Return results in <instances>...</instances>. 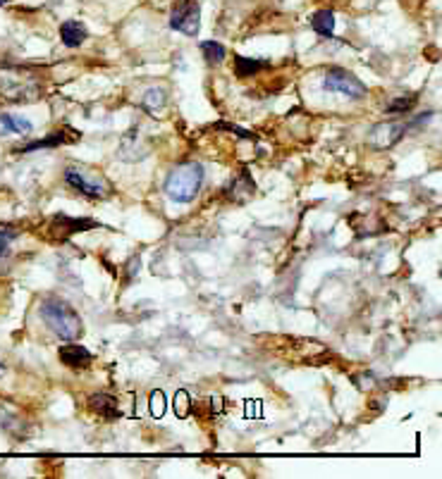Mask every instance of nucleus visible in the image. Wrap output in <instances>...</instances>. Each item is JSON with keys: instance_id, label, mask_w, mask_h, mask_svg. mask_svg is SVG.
<instances>
[{"instance_id": "obj_1", "label": "nucleus", "mask_w": 442, "mask_h": 479, "mask_svg": "<svg viewBox=\"0 0 442 479\" xmlns=\"http://www.w3.org/2000/svg\"><path fill=\"white\" fill-rule=\"evenodd\" d=\"M41 320L63 341H77L84 334V325H81L77 310L60 298H48L41 303Z\"/></svg>"}, {"instance_id": "obj_2", "label": "nucleus", "mask_w": 442, "mask_h": 479, "mask_svg": "<svg viewBox=\"0 0 442 479\" xmlns=\"http://www.w3.org/2000/svg\"><path fill=\"white\" fill-rule=\"evenodd\" d=\"M43 93V84L22 67H0V95L12 102H34Z\"/></svg>"}, {"instance_id": "obj_3", "label": "nucleus", "mask_w": 442, "mask_h": 479, "mask_svg": "<svg viewBox=\"0 0 442 479\" xmlns=\"http://www.w3.org/2000/svg\"><path fill=\"white\" fill-rule=\"evenodd\" d=\"M203 186V167L196 162L175 167L165 179V194L175 203H192Z\"/></svg>"}, {"instance_id": "obj_4", "label": "nucleus", "mask_w": 442, "mask_h": 479, "mask_svg": "<svg viewBox=\"0 0 442 479\" xmlns=\"http://www.w3.org/2000/svg\"><path fill=\"white\" fill-rule=\"evenodd\" d=\"M65 181L70 184L74 191L84 194L88 198H108L113 194L110 181L103 174L93 172L88 167H67L65 169Z\"/></svg>"}, {"instance_id": "obj_5", "label": "nucleus", "mask_w": 442, "mask_h": 479, "mask_svg": "<svg viewBox=\"0 0 442 479\" xmlns=\"http://www.w3.org/2000/svg\"><path fill=\"white\" fill-rule=\"evenodd\" d=\"M170 26L185 36H199L201 29V8L196 0H180L170 12Z\"/></svg>"}, {"instance_id": "obj_6", "label": "nucleus", "mask_w": 442, "mask_h": 479, "mask_svg": "<svg viewBox=\"0 0 442 479\" xmlns=\"http://www.w3.org/2000/svg\"><path fill=\"white\" fill-rule=\"evenodd\" d=\"M323 88H325V91H332V93L344 95V98H354V100H359V98H364V95H366L364 81L354 77L351 72L339 70V67H335V70H328V72H325Z\"/></svg>"}, {"instance_id": "obj_7", "label": "nucleus", "mask_w": 442, "mask_h": 479, "mask_svg": "<svg viewBox=\"0 0 442 479\" xmlns=\"http://www.w3.org/2000/svg\"><path fill=\"white\" fill-rule=\"evenodd\" d=\"M148 153H151V141H148V136L141 132L139 127H132L120 139V146H118V157H120V160L139 162V160H144Z\"/></svg>"}, {"instance_id": "obj_8", "label": "nucleus", "mask_w": 442, "mask_h": 479, "mask_svg": "<svg viewBox=\"0 0 442 479\" xmlns=\"http://www.w3.org/2000/svg\"><path fill=\"white\" fill-rule=\"evenodd\" d=\"M406 134V125H399V122H383V125H376L369 136V146L376 150H387L392 148L394 143L402 141V136Z\"/></svg>"}, {"instance_id": "obj_9", "label": "nucleus", "mask_w": 442, "mask_h": 479, "mask_svg": "<svg viewBox=\"0 0 442 479\" xmlns=\"http://www.w3.org/2000/svg\"><path fill=\"white\" fill-rule=\"evenodd\" d=\"M225 194H227V198L232 203L244 205V203H249L251 196L256 194V181L251 179V174L247 172V169H242V172L237 174L232 181H230V186H227Z\"/></svg>"}, {"instance_id": "obj_10", "label": "nucleus", "mask_w": 442, "mask_h": 479, "mask_svg": "<svg viewBox=\"0 0 442 479\" xmlns=\"http://www.w3.org/2000/svg\"><path fill=\"white\" fill-rule=\"evenodd\" d=\"M58 358H60V362H63V365H67V367L81 369V367H88V365H91L93 355L88 353L84 346L74 344V341H67L65 346H60Z\"/></svg>"}, {"instance_id": "obj_11", "label": "nucleus", "mask_w": 442, "mask_h": 479, "mask_svg": "<svg viewBox=\"0 0 442 479\" xmlns=\"http://www.w3.org/2000/svg\"><path fill=\"white\" fill-rule=\"evenodd\" d=\"M88 408H91L93 415L103 417V420H118L122 415L120 401L110 394H93L91 399H88Z\"/></svg>"}, {"instance_id": "obj_12", "label": "nucleus", "mask_w": 442, "mask_h": 479, "mask_svg": "<svg viewBox=\"0 0 442 479\" xmlns=\"http://www.w3.org/2000/svg\"><path fill=\"white\" fill-rule=\"evenodd\" d=\"M86 38H88L86 26L77 22V19H67V22L60 24V41H63V46L79 48Z\"/></svg>"}, {"instance_id": "obj_13", "label": "nucleus", "mask_w": 442, "mask_h": 479, "mask_svg": "<svg viewBox=\"0 0 442 479\" xmlns=\"http://www.w3.org/2000/svg\"><path fill=\"white\" fill-rule=\"evenodd\" d=\"M96 227V222L93 220H72V217H65V215H58L56 220H53V231H58V236L65 238L77 234V231H86V229H93Z\"/></svg>"}, {"instance_id": "obj_14", "label": "nucleus", "mask_w": 442, "mask_h": 479, "mask_svg": "<svg viewBox=\"0 0 442 479\" xmlns=\"http://www.w3.org/2000/svg\"><path fill=\"white\" fill-rule=\"evenodd\" d=\"M31 132H34V127H31L29 120L19 117V115H0V136H3V134L26 136Z\"/></svg>"}, {"instance_id": "obj_15", "label": "nucleus", "mask_w": 442, "mask_h": 479, "mask_svg": "<svg viewBox=\"0 0 442 479\" xmlns=\"http://www.w3.org/2000/svg\"><path fill=\"white\" fill-rule=\"evenodd\" d=\"M141 105H144V110L148 115H160L168 105V95L163 88H148L144 98H141Z\"/></svg>"}, {"instance_id": "obj_16", "label": "nucleus", "mask_w": 442, "mask_h": 479, "mask_svg": "<svg viewBox=\"0 0 442 479\" xmlns=\"http://www.w3.org/2000/svg\"><path fill=\"white\" fill-rule=\"evenodd\" d=\"M311 26H314V31L318 33V36L330 38L332 31H335V15H332L330 10L316 12V15L311 17Z\"/></svg>"}, {"instance_id": "obj_17", "label": "nucleus", "mask_w": 442, "mask_h": 479, "mask_svg": "<svg viewBox=\"0 0 442 479\" xmlns=\"http://www.w3.org/2000/svg\"><path fill=\"white\" fill-rule=\"evenodd\" d=\"M268 63L265 60H254V58H244V56H235V74L237 77H251V74H258L261 70H265Z\"/></svg>"}, {"instance_id": "obj_18", "label": "nucleus", "mask_w": 442, "mask_h": 479, "mask_svg": "<svg viewBox=\"0 0 442 479\" xmlns=\"http://www.w3.org/2000/svg\"><path fill=\"white\" fill-rule=\"evenodd\" d=\"M201 53H203V58H206L208 65H222V60H225V56H227L225 46L217 43V41H203Z\"/></svg>"}, {"instance_id": "obj_19", "label": "nucleus", "mask_w": 442, "mask_h": 479, "mask_svg": "<svg viewBox=\"0 0 442 479\" xmlns=\"http://www.w3.org/2000/svg\"><path fill=\"white\" fill-rule=\"evenodd\" d=\"M60 143H65V132L60 129L51 136V139H41V141H31L26 143V146L17 148V153H31V150H38V148H51V146H60Z\"/></svg>"}, {"instance_id": "obj_20", "label": "nucleus", "mask_w": 442, "mask_h": 479, "mask_svg": "<svg viewBox=\"0 0 442 479\" xmlns=\"http://www.w3.org/2000/svg\"><path fill=\"white\" fill-rule=\"evenodd\" d=\"M17 424L22 427L24 424V420L19 415H15V413H10L8 408H0V429H5V432H10V434H19V429H17Z\"/></svg>"}, {"instance_id": "obj_21", "label": "nucleus", "mask_w": 442, "mask_h": 479, "mask_svg": "<svg viewBox=\"0 0 442 479\" xmlns=\"http://www.w3.org/2000/svg\"><path fill=\"white\" fill-rule=\"evenodd\" d=\"M173 408H175L177 417H187L189 413H192V399H189V394L185 391V389H180V391L175 394Z\"/></svg>"}, {"instance_id": "obj_22", "label": "nucleus", "mask_w": 442, "mask_h": 479, "mask_svg": "<svg viewBox=\"0 0 442 479\" xmlns=\"http://www.w3.org/2000/svg\"><path fill=\"white\" fill-rule=\"evenodd\" d=\"M416 95H399V98H394L390 105H387V112H392V115H402V112H409L413 105H416Z\"/></svg>"}, {"instance_id": "obj_23", "label": "nucleus", "mask_w": 442, "mask_h": 479, "mask_svg": "<svg viewBox=\"0 0 442 479\" xmlns=\"http://www.w3.org/2000/svg\"><path fill=\"white\" fill-rule=\"evenodd\" d=\"M151 415L153 417L165 415V396H163V391H153L151 394Z\"/></svg>"}, {"instance_id": "obj_24", "label": "nucleus", "mask_w": 442, "mask_h": 479, "mask_svg": "<svg viewBox=\"0 0 442 479\" xmlns=\"http://www.w3.org/2000/svg\"><path fill=\"white\" fill-rule=\"evenodd\" d=\"M17 236V231H10V229H3L0 227V258H5L10 253V243L12 238Z\"/></svg>"}, {"instance_id": "obj_25", "label": "nucleus", "mask_w": 442, "mask_h": 479, "mask_svg": "<svg viewBox=\"0 0 442 479\" xmlns=\"http://www.w3.org/2000/svg\"><path fill=\"white\" fill-rule=\"evenodd\" d=\"M8 3H10V0H0V5H8Z\"/></svg>"}, {"instance_id": "obj_26", "label": "nucleus", "mask_w": 442, "mask_h": 479, "mask_svg": "<svg viewBox=\"0 0 442 479\" xmlns=\"http://www.w3.org/2000/svg\"><path fill=\"white\" fill-rule=\"evenodd\" d=\"M0 372H3V362H0Z\"/></svg>"}]
</instances>
